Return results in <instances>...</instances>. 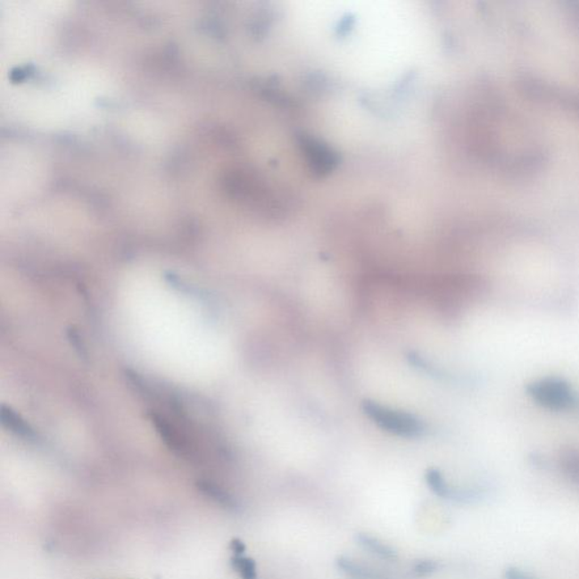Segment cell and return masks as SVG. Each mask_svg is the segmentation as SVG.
Listing matches in <instances>:
<instances>
[{"label": "cell", "instance_id": "8", "mask_svg": "<svg viewBox=\"0 0 579 579\" xmlns=\"http://www.w3.org/2000/svg\"><path fill=\"white\" fill-rule=\"evenodd\" d=\"M438 568L439 564L436 560L424 559L417 561L416 564L412 566V573L414 574V576L417 577H426L436 573Z\"/></svg>", "mask_w": 579, "mask_h": 579}, {"label": "cell", "instance_id": "6", "mask_svg": "<svg viewBox=\"0 0 579 579\" xmlns=\"http://www.w3.org/2000/svg\"><path fill=\"white\" fill-rule=\"evenodd\" d=\"M3 424L7 426L12 431L18 434L21 437L33 438L35 434H33L32 429L29 428V426L25 424L23 420L20 419L18 414H15L12 411L11 409L3 407Z\"/></svg>", "mask_w": 579, "mask_h": 579}, {"label": "cell", "instance_id": "9", "mask_svg": "<svg viewBox=\"0 0 579 579\" xmlns=\"http://www.w3.org/2000/svg\"><path fill=\"white\" fill-rule=\"evenodd\" d=\"M505 579H538L522 569L510 567L506 569Z\"/></svg>", "mask_w": 579, "mask_h": 579}, {"label": "cell", "instance_id": "1", "mask_svg": "<svg viewBox=\"0 0 579 579\" xmlns=\"http://www.w3.org/2000/svg\"><path fill=\"white\" fill-rule=\"evenodd\" d=\"M363 412L380 429L403 438H419L425 434L426 425L414 414L384 407L376 401H366Z\"/></svg>", "mask_w": 579, "mask_h": 579}, {"label": "cell", "instance_id": "4", "mask_svg": "<svg viewBox=\"0 0 579 579\" xmlns=\"http://www.w3.org/2000/svg\"><path fill=\"white\" fill-rule=\"evenodd\" d=\"M335 565L341 573L351 579H388L375 569L367 567L357 560L349 557L340 556L336 558Z\"/></svg>", "mask_w": 579, "mask_h": 579}, {"label": "cell", "instance_id": "5", "mask_svg": "<svg viewBox=\"0 0 579 579\" xmlns=\"http://www.w3.org/2000/svg\"><path fill=\"white\" fill-rule=\"evenodd\" d=\"M559 464L565 476L579 487V451L566 450L562 451Z\"/></svg>", "mask_w": 579, "mask_h": 579}, {"label": "cell", "instance_id": "7", "mask_svg": "<svg viewBox=\"0 0 579 579\" xmlns=\"http://www.w3.org/2000/svg\"><path fill=\"white\" fill-rule=\"evenodd\" d=\"M232 565H234L241 578L257 579L256 564L251 558L244 557V555L235 556L234 559H232Z\"/></svg>", "mask_w": 579, "mask_h": 579}, {"label": "cell", "instance_id": "3", "mask_svg": "<svg viewBox=\"0 0 579 579\" xmlns=\"http://www.w3.org/2000/svg\"><path fill=\"white\" fill-rule=\"evenodd\" d=\"M359 547L384 561L394 562L399 559V552L382 540L368 534H357L354 536Z\"/></svg>", "mask_w": 579, "mask_h": 579}, {"label": "cell", "instance_id": "2", "mask_svg": "<svg viewBox=\"0 0 579 579\" xmlns=\"http://www.w3.org/2000/svg\"><path fill=\"white\" fill-rule=\"evenodd\" d=\"M527 392L536 403L553 411H567L578 403L573 388L559 378L540 379L531 384Z\"/></svg>", "mask_w": 579, "mask_h": 579}]
</instances>
